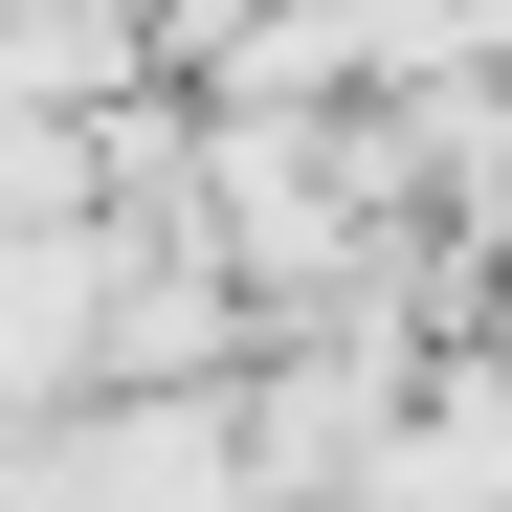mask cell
<instances>
[{
  "label": "cell",
  "instance_id": "6da1fadb",
  "mask_svg": "<svg viewBox=\"0 0 512 512\" xmlns=\"http://www.w3.org/2000/svg\"><path fill=\"white\" fill-rule=\"evenodd\" d=\"M490 67H512V0H490Z\"/></svg>",
  "mask_w": 512,
  "mask_h": 512
}]
</instances>
